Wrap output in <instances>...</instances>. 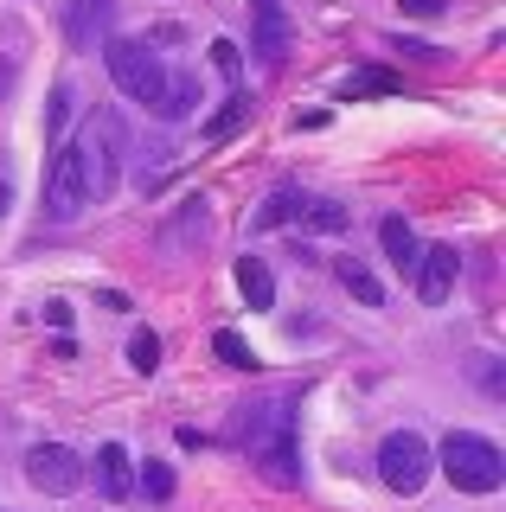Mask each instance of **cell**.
Returning a JSON list of instances; mask_svg holds the SVG:
<instances>
[{"label":"cell","mask_w":506,"mask_h":512,"mask_svg":"<svg viewBox=\"0 0 506 512\" xmlns=\"http://www.w3.org/2000/svg\"><path fill=\"white\" fill-rule=\"evenodd\" d=\"M109 20H116V0H71L65 7V32H71V45H97Z\"/></svg>","instance_id":"obj_10"},{"label":"cell","mask_w":506,"mask_h":512,"mask_svg":"<svg viewBox=\"0 0 506 512\" xmlns=\"http://www.w3.org/2000/svg\"><path fill=\"white\" fill-rule=\"evenodd\" d=\"M135 487L148 493V500H173V468H167V461H148V468L135 474Z\"/></svg>","instance_id":"obj_21"},{"label":"cell","mask_w":506,"mask_h":512,"mask_svg":"<svg viewBox=\"0 0 506 512\" xmlns=\"http://www.w3.org/2000/svg\"><path fill=\"white\" fill-rule=\"evenodd\" d=\"M430 468H436V455L417 429H391V436L378 442V480H385L391 493H404V500H417V493L430 487Z\"/></svg>","instance_id":"obj_5"},{"label":"cell","mask_w":506,"mask_h":512,"mask_svg":"<svg viewBox=\"0 0 506 512\" xmlns=\"http://www.w3.org/2000/svg\"><path fill=\"white\" fill-rule=\"evenodd\" d=\"M129 365H135V372H154V365H161V333L135 327L129 333Z\"/></svg>","instance_id":"obj_20"},{"label":"cell","mask_w":506,"mask_h":512,"mask_svg":"<svg viewBox=\"0 0 506 512\" xmlns=\"http://www.w3.org/2000/svg\"><path fill=\"white\" fill-rule=\"evenodd\" d=\"M289 410H295V391H270V397L237 410V442H244L250 468L282 493L302 487V455H295V416Z\"/></svg>","instance_id":"obj_1"},{"label":"cell","mask_w":506,"mask_h":512,"mask_svg":"<svg viewBox=\"0 0 506 512\" xmlns=\"http://www.w3.org/2000/svg\"><path fill=\"white\" fill-rule=\"evenodd\" d=\"M237 295L250 301V308H276V276H270V263H257V256H244L237 263Z\"/></svg>","instance_id":"obj_11"},{"label":"cell","mask_w":506,"mask_h":512,"mask_svg":"<svg viewBox=\"0 0 506 512\" xmlns=\"http://www.w3.org/2000/svg\"><path fill=\"white\" fill-rule=\"evenodd\" d=\"M302 224H308V231H321V237H340L353 218H346L334 199H308V205H302Z\"/></svg>","instance_id":"obj_17"},{"label":"cell","mask_w":506,"mask_h":512,"mask_svg":"<svg viewBox=\"0 0 506 512\" xmlns=\"http://www.w3.org/2000/svg\"><path fill=\"white\" fill-rule=\"evenodd\" d=\"M212 352L231 365V372H257V352H250V340H244V333H231V327L212 333Z\"/></svg>","instance_id":"obj_18"},{"label":"cell","mask_w":506,"mask_h":512,"mask_svg":"<svg viewBox=\"0 0 506 512\" xmlns=\"http://www.w3.org/2000/svg\"><path fill=\"white\" fill-rule=\"evenodd\" d=\"M455 269H462V256H455V244H423L417 250V301H430V308H442L455 288Z\"/></svg>","instance_id":"obj_8"},{"label":"cell","mask_w":506,"mask_h":512,"mask_svg":"<svg viewBox=\"0 0 506 512\" xmlns=\"http://www.w3.org/2000/svg\"><path fill=\"white\" fill-rule=\"evenodd\" d=\"M378 244H385V256H391V263H398V269H417V231H410V224L404 218H385V224H378Z\"/></svg>","instance_id":"obj_12"},{"label":"cell","mask_w":506,"mask_h":512,"mask_svg":"<svg viewBox=\"0 0 506 512\" xmlns=\"http://www.w3.org/2000/svg\"><path fill=\"white\" fill-rule=\"evenodd\" d=\"M302 192H295V186H276L270 192V199H263V212H257V231H282V224H289V218H302Z\"/></svg>","instance_id":"obj_14"},{"label":"cell","mask_w":506,"mask_h":512,"mask_svg":"<svg viewBox=\"0 0 506 512\" xmlns=\"http://www.w3.org/2000/svg\"><path fill=\"white\" fill-rule=\"evenodd\" d=\"M193 109H199V84H193V77H173L167 103H161V122H180V116H193Z\"/></svg>","instance_id":"obj_19"},{"label":"cell","mask_w":506,"mask_h":512,"mask_svg":"<svg viewBox=\"0 0 506 512\" xmlns=\"http://www.w3.org/2000/svg\"><path fill=\"white\" fill-rule=\"evenodd\" d=\"M334 276H340L346 295H353V301H366V308H378V301H385V282H378L366 263H353V256H346V263H334Z\"/></svg>","instance_id":"obj_13"},{"label":"cell","mask_w":506,"mask_h":512,"mask_svg":"<svg viewBox=\"0 0 506 512\" xmlns=\"http://www.w3.org/2000/svg\"><path fill=\"white\" fill-rule=\"evenodd\" d=\"M391 90H398V77H391L385 64H366V71L340 77V96H391Z\"/></svg>","instance_id":"obj_15"},{"label":"cell","mask_w":506,"mask_h":512,"mask_svg":"<svg viewBox=\"0 0 506 512\" xmlns=\"http://www.w3.org/2000/svg\"><path fill=\"white\" fill-rule=\"evenodd\" d=\"M257 58L263 71L289 64V13H282V0H257Z\"/></svg>","instance_id":"obj_9"},{"label":"cell","mask_w":506,"mask_h":512,"mask_svg":"<svg viewBox=\"0 0 506 512\" xmlns=\"http://www.w3.org/2000/svg\"><path fill=\"white\" fill-rule=\"evenodd\" d=\"M65 116H71V90L58 84V90H52V109H45V122H52V128H65Z\"/></svg>","instance_id":"obj_24"},{"label":"cell","mask_w":506,"mask_h":512,"mask_svg":"<svg viewBox=\"0 0 506 512\" xmlns=\"http://www.w3.org/2000/svg\"><path fill=\"white\" fill-rule=\"evenodd\" d=\"M244 116H250V96H244V90H231V96H225V109H218V116L205 122V141L237 135V128H244Z\"/></svg>","instance_id":"obj_16"},{"label":"cell","mask_w":506,"mask_h":512,"mask_svg":"<svg viewBox=\"0 0 506 512\" xmlns=\"http://www.w3.org/2000/svg\"><path fill=\"white\" fill-rule=\"evenodd\" d=\"M0 90H7V71H0Z\"/></svg>","instance_id":"obj_27"},{"label":"cell","mask_w":506,"mask_h":512,"mask_svg":"<svg viewBox=\"0 0 506 512\" xmlns=\"http://www.w3.org/2000/svg\"><path fill=\"white\" fill-rule=\"evenodd\" d=\"M26 480H33L39 493H52V500H65V493L84 487V455L65 442H39L33 455H26Z\"/></svg>","instance_id":"obj_6"},{"label":"cell","mask_w":506,"mask_h":512,"mask_svg":"<svg viewBox=\"0 0 506 512\" xmlns=\"http://www.w3.org/2000/svg\"><path fill=\"white\" fill-rule=\"evenodd\" d=\"M7 199H13V192H7V186H0V212H7Z\"/></svg>","instance_id":"obj_26"},{"label":"cell","mask_w":506,"mask_h":512,"mask_svg":"<svg viewBox=\"0 0 506 512\" xmlns=\"http://www.w3.org/2000/svg\"><path fill=\"white\" fill-rule=\"evenodd\" d=\"M65 160H71L77 186H84V205L109 199L116 180H122V122L109 116V109H90V116L77 122V135L65 141Z\"/></svg>","instance_id":"obj_2"},{"label":"cell","mask_w":506,"mask_h":512,"mask_svg":"<svg viewBox=\"0 0 506 512\" xmlns=\"http://www.w3.org/2000/svg\"><path fill=\"white\" fill-rule=\"evenodd\" d=\"M474 384L487 397H506V378H500V359H474Z\"/></svg>","instance_id":"obj_23"},{"label":"cell","mask_w":506,"mask_h":512,"mask_svg":"<svg viewBox=\"0 0 506 512\" xmlns=\"http://www.w3.org/2000/svg\"><path fill=\"white\" fill-rule=\"evenodd\" d=\"M103 64H109V77H116V90L129 96V103H141V109H154V116H161L173 71L154 58V45H141V39H109V45H103Z\"/></svg>","instance_id":"obj_4"},{"label":"cell","mask_w":506,"mask_h":512,"mask_svg":"<svg viewBox=\"0 0 506 512\" xmlns=\"http://www.w3.org/2000/svg\"><path fill=\"white\" fill-rule=\"evenodd\" d=\"M212 71L225 77V84L244 77V52H237V39H212Z\"/></svg>","instance_id":"obj_22"},{"label":"cell","mask_w":506,"mask_h":512,"mask_svg":"<svg viewBox=\"0 0 506 512\" xmlns=\"http://www.w3.org/2000/svg\"><path fill=\"white\" fill-rule=\"evenodd\" d=\"M398 7L410 13V20H436V13L449 7V0H398Z\"/></svg>","instance_id":"obj_25"},{"label":"cell","mask_w":506,"mask_h":512,"mask_svg":"<svg viewBox=\"0 0 506 512\" xmlns=\"http://www.w3.org/2000/svg\"><path fill=\"white\" fill-rule=\"evenodd\" d=\"M436 461H442L455 493H500L506 487V455L487 436H474V429H449Z\"/></svg>","instance_id":"obj_3"},{"label":"cell","mask_w":506,"mask_h":512,"mask_svg":"<svg viewBox=\"0 0 506 512\" xmlns=\"http://www.w3.org/2000/svg\"><path fill=\"white\" fill-rule=\"evenodd\" d=\"M84 480H97V493L109 506H122L135 493V455L122 442H103L97 448V461H84Z\"/></svg>","instance_id":"obj_7"}]
</instances>
